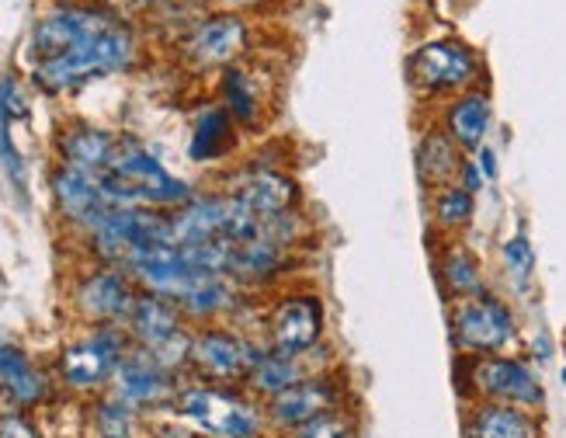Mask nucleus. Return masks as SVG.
Instances as JSON below:
<instances>
[{
	"instance_id": "obj_1",
	"label": "nucleus",
	"mask_w": 566,
	"mask_h": 438,
	"mask_svg": "<svg viewBox=\"0 0 566 438\" xmlns=\"http://www.w3.org/2000/svg\"><path fill=\"white\" fill-rule=\"evenodd\" d=\"M97 181H102V191L108 195L112 206H143V209L175 212L195 199L191 185L170 175L160 164V157L139 136H118L115 157Z\"/></svg>"
},
{
	"instance_id": "obj_2",
	"label": "nucleus",
	"mask_w": 566,
	"mask_h": 438,
	"mask_svg": "<svg viewBox=\"0 0 566 438\" xmlns=\"http://www.w3.org/2000/svg\"><path fill=\"white\" fill-rule=\"evenodd\" d=\"M170 414L195 431H202L206 438H272L264 404L251 397L243 386H212L185 379Z\"/></svg>"
},
{
	"instance_id": "obj_3",
	"label": "nucleus",
	"mask_w": 566,
	"mask_h": 438,
	"mask_svg": "<svg viewBox=\"0 0 566 438\" xmlns=\"http://www.w3.org/2000/svg\"><path fill=\"white\" fill-rule=\"evenodd\" d=\"M455 394L462 404L490 400V404H514L543 414L549 404L546 383L538 376V365L525 352H501V355H455Z\"/></svg>"
},
{
	"instance_id": "obj_4",
	"label": "nucleus",
	"mask_w": 566,
	"mask_h": 438,
	"mask_svg": "<svg viewBox=\"0 0 566 438\" xmlns=\"http://www.w3.org/2000/svg\"><path fill=\"white\" fill-rule=\"evenodd\" d=\"M261 337L268 348L285 355H324L327 345V303L316 289L282 285L264 300L261 310Z\"/></svg>"
},
{
	"instance_id": "obj_5",
	"label": "nucleus",
	"mask_w": 566,
	"mask_h": 438,
	"mask_svg": "<svg viewBox=\"0 0 566 438\" xmlns=\"http://www.w3.org/2000/svg\"><path fill=\"white\" fill-rule=\"evenodd\" d=\"M136 56V39L129 29H122L115 21L112 29L97 32L94 39L73 45L70 53L56 56V60H45L35 63V84L49 94H66V91H77L91 81H102L112 77V73H122Z\"/></svg>"
},
{
	"instance_id": "obj_6",
	"label": "nucleus",
	"mask_w": 566,
	"mask_h": 438,
	"mask_svg": "<svg viewBox=\"0 0 566 438\" xmlns=\"http://www.w3.org/2000/svg\"><path fill=\"white\" fill-rule=\"evenodd\" d=\"M449 341L459 358L501 355L522 348V324L514 306L497 292L449 303Z\"/></svg>"
},
{
	"instance_id": "obj_7",
	"label": "nucleus",
	"mask_w": 566,
	"mask_h": 438,
	"mask_svg": "<svg viewBox=\"0 0 566 438\" xmlns=\"http://www.w3.org/2000/svg\"><path fill=\"white\" fill-rule=\"evenodd\" d=\"M407 84L421 102H449L483 87V60L462 39H431L407 56Z\"/></svg>"
},
{
	"instance_id": "obj_8",
	"label": "nucleus",
	"mask_w": 566,
	"mask_h": 438,
	"mask_svg": "<svg viewBox=\"0 0 566 438\" xmlns=\"http://www.w3.org/2000/svg\"><path fill=\"white\" fill-rule=\"evenodd\" d=\"M264 352V337L254 331H243L233 324L195 327L188 352V379L212 386H243Z\"/></svg>"
},
{
	"instance_id": "obj_9",
	"label": "nucleus",
	"mask_w": 566,
	"mask_h": 438,
	"mask_svg": "<svg viewBox=\"0 0 566 438\" xmlns=\"http://www.w3.org/2000/svg\"><path fill=\"white\" fill-rule=\"evenodd\" d=\"M133 352V337L122 324L91 327L84 337L70 341L56 358V376L70 394L102 397L118 373V365Z\"/></svg>"
},
{
	"instance_id": "obj_10",
	"label": "nucleus",
	"mask_w": 566,
	"mask_h": 438,
	"mask_svg": "<svg viewBox=\"0 0 566 438\" xmlns=\"http://www.w3.org/2000/svg\"><path fill=\"white\" fill-rule=\"evenodd\" d=\"M344 407H358L355 404V379L348 376L340 362L327 365V369H316L310 376H303L292 389H285L282 397L268 400L264 414H268V428L272 435H289L300 425H310L324 414L344 410Z\"/></svg>"
},
{
	"instance_id": "obj_11",
	"label": "nucleus",
	"mask_w": 566,
	"mask_h": 438,
	"mask_svg": "<svg viewBox=\"0 0 566 438\" xmlns=\"http://www.w3.org/2000/svg\"><path fill=\"white\" fill-rule=\"evenodd\" d=\"M87 240L97 261L118 268L143 248L175 243L170 240V212L143 209V206H112L102 223L87 233Z\"/></svg>"
},
{
	"instance_id": "obj_12",
	"label": "nucleus",
	"mask_w": 566,
	"mask_h": 438,
	"mask_svg": "<svg viewBox=\"0 0 566 438\" xmlns=\"http://www.w3.org/2000/svg\"><path fill=\"white\" fill-rule=\"evenodd\" d=\"M223 191H230L237 202H243L261 219L303 209V185H300V178H295L292 170H285L282 160L268 157V154L251 160V164L237 167L233 175H230V185Z\"/></svg>"
},
{
	"instance_id": "obj_13",
	"label": "nucleus",
	"mask_w": 566,
	"mask_h": 438,
	"mask_svg": "<svg viewBox=\"0 0 566 438\" xmlns=\"http://www.w3.org/2000/svg\"><path fill=\"white\" fill-rule=\"evenodd\" d=\"M181 383H185V376L170 373L167 365H160L154 355L133 348L126 355V362L118 365L108 394L118 397L122 404H129L136 414H143L146 421H154V418H160V414H170Z\"/></svg>"
},
{
	"instance_id": "obj_14",
	"label": "nucleus",
	"mask_w": 566,
	"mask_h": 438,
	"mask_svg": "<svg viewBox=\"0 0 566 438\" xmlns=\"http://www.w3.org/2000/svg\"><path fill=\"white\" fill-rule=\"evenodd\" d=\"M251 49V24L237 11L209 14L188 32L181 53L195 70H230Z\"/></svg>"
},
{
	"instance_id": "obj_15",
	"label": "nucleus",
	"mask_w": 566,
	"mask_h": 438,
	"mask_svg": "<svg viewBox=\"0 0 566 438\" xmlns=\"http://www.w3.org/2000/svg\"><path fill=\"white\" fill-rule=\"evenodd\" d=\"M136 296H139V285L129 279L126 268L97 264L77 282V289H73V306H77V313L91 327H102V324L126 327V316Z\"/></svg>"
},
{
	"instance_id": "obj_16",
	"label": "nucleus",
	"mask_w": 566,
	"mask_h": 438,
	"mask_svg": "<svg viewBox=\"0 0 566 438\" xmlns=\"http://www.w3.org/2000/svg\"><path fill=\"white\" fill-rule=\"evenodd\" d=\"M303 254L306 251L285 248V243H275L268 237H258V240H248V243H233L227 275L240 289L264 292V289H275L285 279L292 282V275L303 268Z\"/></svg>"
},
{
	"instance_id": "obj_17",
	"label": "nucleus",
	"mask_w": 566,
	"mask_h": 438,
	"mask_svg": "<svg viewBox=\"0 0 566 438\" xmlns=\"http://www.w3.org/2000/svg\"><path fill=\"white\" fill-rule=\"evenodd\" d=\"M115 18H108L105 11L94 8H56L45 18L35 21L32 29V56L35 63L56 60L63 53H70L73 45H81L87 39H94L97 32L112 29Z\"/></svg>"
},
{
	"instance_id": "obj_18",
	"label": "nucleus",
	"mask_w": 566,
	"mask_h": 438,
	"mask_svg": "<svg viewBox=\"0 0 566 438\" xmlns=\"http://www.w3.org/2000/svg\"><path fill=\"white\" fill-rule=\"evenodd\" d=\"M49 191H53V202H56L60 216L81 233H91L112 209L108 195L102 191V181L94 175H84V170H73L66 164H60L53 175H49Z\"/></svg>"
},
{
	"instance_id": "obj_19",
	"label": "nucleus",
	"mask_w": 566,
	"mask_h": 438,
	"mask_svg": "<svg viewBox=\"0 0 566 438\" xmlns=\"http://www.w3.org/2000/svg\"><path fill=\"white\" fill-rule=\"evenodd\" d=\"M459 428L462 438H546V418L538 410L490 400L462 404Z\"/></svg>"
},
{
	"instance_id": "obj_20",
	"label": "nucleus",
	"mask_w": 566,
	"mask_h": 438,
	"mask_svg": "<svg viewBox=\"0 0 566 438\" xmlns=\"http://www.w3.org/2000/svg\"><path fill=\"white\" fill-rule=\"evenodd\" d=\"M0 397L18 410H35L53 397L49 373L8 337H0Z\"/></svg>"
},
{
	"instance_id": "obj_21",
	"label": "nucleus",
	"mask_w": 566,
	"mask_h": 438,
	"mask_svg": "<svg viewBox=\"0 0 566 438\" xmlns=\"http://www.w3.org/2000/svg\"><path fill=\"white\" fill-rule=\"evenodd\" d=\"M272 81H264L254 73V66L237 63L223 70L219 81V105L230 112V118L240 129H264L268 115H272Z\"/></svg>"
},
{
	"instance_id": "obj_22",
	"label": "nucleus",
	"mask_w": 566,
	"mask_h": 438,
	"mask_svg": "<svg viewBox=\"0 0 566 438\" xmlns=\"http://www.w3.org/2000/svg\"><path fill=\"white\" fill-rule=\"evenodd\" d=\"M438 126L455 139V146L465 157H473L486 143L490 126H494V102H490V91L473 87V91H462V94L449 97V102H441Z\"/></svg>"
},
{
	"instance_id": "obj_23",
	"label": "nucleus",
	"mask_w": 566,
	"mask_h": 438,
	"mask_svg": "<svg viewBox=\"0 0 566 438\" xmlns=\"http://www.w3.org/2000/svg\"><path fill=\"white\" fill-rule=\"evenodd\" d=\"M334 362H337L334 352H324V355H285V352L268 348L261 355V362L251 369L243 389H248L251 397H258L261 404H268V400L282 397L285 389H292L303 376H310L316 369H327V365H334Z\"/></svg>"
},
{
	"instance_id": "obj_24",
	"label": "nucleus",
	"mask_w": 566,
	"mask_h": 438,
	"mask_svg": "<svg viewBox=\"0 0 566 438\" xmlns=\"http://www.w3.org/2000/svg\"><path fill=\"white\" fill-rule=\"evenodd\" d=\"M434 279H438V289H441V296H446V303L470 300V296H480V292L490 289L476 251L462 237L438 240V251H434Z\"/></svg>"
},
{
	"instance_id": "obj_25",
	"label": "nucleus",
	"mask_w": 566,
	"mask_h": 438,
	"mask_svg": "<svg viewBox=\"0 0 566 438\" xmlns=\"http://www.w3.org/2000/svg\"><path fill=\"white\" fill-rule=\"evenodd\" d=\"M462 160H465V154L455 146V139L438 126V122H431V126L421 133V139H417L413 170H417V181H421L424 191H438L446 185H455Z\"/></svg>"
},
{
	"instance_id": "obj_26",
	"label": "nucleus",
	"mask_w": 566,
	"mask_h": 438,
	"mask_svg": "<svg viewBox=\"0 0 566 438\" xmlns=\"http://www.w3.org/2000/svg\"><path fill=\"white\" fill-rule=\"evenodd\" d=\"M240 126L230 118L223 105H206L191 122V136H188V157L195 164H216L237 150Z\"/></svg>"
},
{
	"instance_id": "obj_27",
	"label": "nucleus",
	"mask_w": 566,
	"mask_h": 438,
	"mask_svg": "<svg viewBox=\"0 0 566 438\" xmlns=\"http://www.w3.org/2000/svg\"><path fill=\"white\" fill-rule=\"evenodd\" d=\"M115 143L118 136L108 129H97V126H70L60 136V164L73 167V170H84V175L102 178L112 157H115Z\"/></svg>"
},
{
	"instance_id": "obj_28",
	"label": "nucleus",
	"mask_w": 566,
	"mask_h": 438,
	"mask_svg": "<svg viewBox=\"0 0 566 438\" xmlns=\"http://www.w3.org/2000/svg\"><path fill=\"white\" fill-rule=\"evenodd\" d=\"M428 216L438 240L462 237L473 227L476 216V195H470L462 185H446L438 191H428Z\"/></svg>"
},
{
	"instance_id": "obj_29",
	"label": "nucleus",
	"mask_w": 566,
	"mask_h": 438,
	"mask_svg": "<svg viewBox=\"0 0 566 438\" xmlns=\"http://www.w3.org/2000/svg\"><path fill=\"white\" fill-rule=\"evenodd\" d=\"M146 421L143 414H136L129 404H122L112 394H102L91 400L87 410V428L91 438H146Z\"/></svg>"
},
{
	"instance_id": "obj_30",
	"label": "nucleus",
	"mask_w": 566,
	"mask_h": 438,
	"mask_svg": "<svg viewBox=\"0 0 566 438\" xmlns=\"http://www.w3.org/2000/svg\"><path fill=\"white\" fill-rule=\"evenodd\" d=\"M279 438H361V414H358V407H344V410L324 414V418L300 425L295 431L279 435Z\"/></svg>"
},
{
	"instance_id": "obj_31",
	"label": "nucleus",
	"mask_w": 566,
	"mask_h": 438,
	"mask_svg": "<svg viewBox=\"0 0 566 438\" xmlns=\"http://www.w3.org/2000/svg\"><path fill=\"white\" fill-rule=\"evenodd\" d=\"M501 264H504V272L511 279V285L525 292L535 279V248H532V240L525 233H514L501 243Z\"/></svg>"
},
{
	"instance_id": "obj_32",
	"label": "nucleus",
	"mask_w": 566,
	"mask_h": 438,
	"mask_svg": "<svg viewBox=\"0 0 566 438\" xmlns=\"http://www.w3.org/2000/svg\"><path fill=\"white\" fill-rule=\"evenodd\" d=\"M0 170H4V178L11 181V188L21 195L24 202V191H29V175H24V160L18 154V146L11 139V118L0 112Z\"/></svg>"
},
{
	"instance_id": "obj_33",
	"label": "nucleus",
	"mask_w": 566,
	"mask_h": 438,
	"mask_svg": "<svg viewBox=\"0 0 566 438\" xmlns=\"http://www.w3.org/2000/svg\"><path fill=\"white\" fill-rule=\"evenodd\" d=\"M0 438H42V428L35 425L29 410L8 407L0 410Z\"/></svg>"
},
{
	"instance_id": "obj_34",
	"label": "nucleus",
	"mask_w": 566,
	"mask_h": 438,
	"mask_svg": "<svg viewBox=\"0 0 566 438\" xmlns=\"http://www.w3.org/2000/svg\"><path fill=\"white\" fill-rule=\"evenodd\" d=\"M146 438H206V435L185 425L181 418H175V414H160V418L146 425Z\"/></svg>"
},
{
	"instance_id": "obj_35",
	"label": "nucleus",
	"mask_w": 566,
	"mask_h": 438,
	"mask_svg": "<svg viewBox=\"0 0 566 438\" xmlns=\"http://www.w3.org/2000/svg\"><path fill=\"white\" fill-rule=\"evenodd\" d=\"M0 112H4L11 122H18V118L29 115V102H24L21 84H18L14 77H4V81H0Z\"/></svg>"
},
{
	"instance_id": "obj_36",
	"label": "nucleus",
	"mask_w": 566,
	"mask_h": 438,
	"mask_svg": "<svg viewBox=\"0 0 566 438\" xmlns=\"http://www.w3.org/2000/svg\"><path fill=\"white\" fill-rule=\"evenodd\" d=\"M473 160H476V167H480V175H483V181L490 185V181H497V175H501V164H497V150L490 143H483L480 150L473 154Z\"/></svg>"
},
{
	"instance_id": "obj_37",
	"label": "nucleus",
	"mask_w": 566,
	"mask_h": 438,
	"mask_svg": "<svg viewBox=\"0 0 566 438\" xmlns=\"http://www.w3.org/2000/svg\"><path fill=\"white\" fill-rule=\"evenodd\" d=\"M455 185H462L470 195H480L483 191V175H480V167H476V160L473 157H465L462 160V170H459V178H455Z\"/></svg>"
},
{
	"instance_id": "obj_38",
	"label": "nucleus",
	"mask_w": 566,
	"mask_h": 438,
	"mask_svg": "<svg viewBox=\"0 0 566 438\" xmlns=\"http://www.w3.org/2000/svg\"><path fill=\"white\" fill-rule=\"evenodd\" d=\"M525 355L535 362V365H543V362H549L553 358V341H549V334H535L532 341H528V348H525Z\"/></svg>"
},
{
	"instance_id": "obj_39",
	"label": "nucleus",
	"mask_w": 566,
	"mask_h": 438,
	"mask_svg": "<svg viewBox=\"0 0 566 438\" xmlns=\"http://www.w3.org/2000/svg\"><path fill=\"white\" fill-rule=\"evenodd\" d=\"M227 8H237V11H254V8H264L268 0H223Z\"/></svg>"
},
{
	"instance_id": "obj_40",
	"label": "nucleus",
	"mask_w": 566,
	"mask_h": 438,
	"mask_svg": "<svg viewBox=\"0 0 566 438\" xmlns=\"http://www.w3.org/2000/svg\"><path fill=\"white\" fill-rule=\"evenodd\" d=\"M559 379H563V386H566V365H563V369H559Z\"/></svg>"
},
{
	"instance_id": "obj_41",
	"label": "nucleus",
	"mask_w": 566,
	"mask_h": 438,
	"mask_svg": "<svg viewBox=\"0 0 566 438\" xmlns=\"http://www.w3.org/2000/svg\"><path fill=\"white\" fill-rule=\"evenodd\" d=\"M272 438H275V435H272Z\"/></svg>"
}]
</instances>
